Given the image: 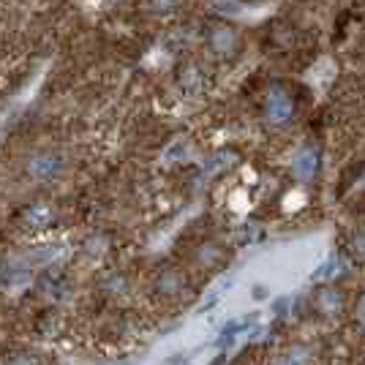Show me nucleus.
Returning a JSON list of instances; mask_svg holds the SVG:
<instances>
[{"mask_svg": "<svg viewBox=\"0 0 365 365\" xmlns=\"http://www.w3.org/2000/svg\"><path fill=\"white\" fill-rule=\"evenodd\" d=\"M349 251H351V257H354V262H365V232L351 237Z\"/></svg>", "mask_w": 365, "mask_h": 365, "instance_id": "6", "label": "nucleus"}, {"mask_svg": "<svg viewBox=\"0 0 365 365\" xmlns=\"http://www.w3.org/2000/svg\"><path fill=\"white\" fill-rule=\"evenodd\" d=\"M109 3H118V0H109Z\"/></svg>", "mask_w": 365, "mask_h": 365, "instance_id": "8", "label": "nucleus"}, {"mask_svg": "<svg viewBox=\"0 0 365 365\" xmlns=\"http://www.w3.org/2000/svg\"><path fill=\"white\" fill-rule=\"evenodd\" d=\"M314 305H317V311L324 314V317H335V314L344 308V294L338 289H322V292H317Z\"/></svg>", "mask_w": 365, "mask_h": 365, "instance_id": "3", "label": "nucleus"}, {"mask_svg": "<svg viewBox=\"0 0 365 365\" xmlns=\"http://www.w3.org/2000/svg\"><path fill=\"white\" fill-rule=\"evenodd\" d=\"M317 169H319V150L305 148V150L297 155V161H294V172H297V178L311 180V178L317 175Z\"/></svg>", "mask_w": 365, "mask_h": 365, "instance_id": "4", "label": "nucleus"}, {"mask_svg": "<svg viewBox=\"0 0 365 365\" xmlns=\"http://www.w3.org/2000/svg\"><path fill=\"white\" fill-rule=\"evenodd\" d=\"M278 365H311V349L308 346H292Z\"/></svg>", "mask_w": 365, "mask_h": 365, "instance_id": "5", "label": "nucleus"}, {"mask_svg": "<svg viewBox=\"0 0 365 365\" xmlns=\"http://www.w3.org/2000/svg\"><path fill=\"white\" fill-rule=\"evenodd\" d=\"M264 115L273 125H284V123L292 120L294 115V98H292L289 91L284 88H273L267 93V101H264Z\"/></svg>", "mask_w": 365, "mask_h": 365, "instance_id": "1", "label": "nucleus"}, {"mask_svg": "<svg viewBox=\"0 0 365 365\" xmlns=\"http://www.w3.org/2000/svg\"><path fill=\"white\" fill-rule=\"evenodd\" d=\"M148 3H150L153 11H172V9H175L180 0H148Z\"/></svg>", "mask_w": 365, "mask_h": 365, "instance_id": "7", "label": "nucleus"}, {"mask_svg": "<svg viewBox=\"0 0 365 365\" xmlns=\"http://www.w3.org/2000/svg\"><path fill=\"white\" fill-rule=\"evenodd\" d=\"M207 44H210L215 55H229L237 46V33L227 28V25H215L213 31L207 33Z\"/></svg>", "mask_w": 365, "mask_h": 365, "instance_id": "2", "label": "nucleus"}]
</instances>
